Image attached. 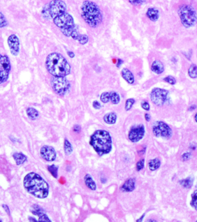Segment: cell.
<instances>
[{"label": "cell", "mask_w": 197, "mask_h": 222, "mask_svg": "<svg viewBox=\"0 0 197 222\" xmlns=\"http://www.w3.org/2000/svg\"><path fill=\"white\" fill-rule=\"evenodd\" d=\"M39 222H51V220L50 219L49 217L47 216V215L46 214L42 215L41 216H39V219H38Z\"/></svg>", "instance_id": "39"}, {"label": "cell", "mask_w": 197, "mask_h": 222, "mask_svg": "<svg viewBox=\"0 0 197 222\" xmlns=\"http://www.w3.org/2000/svg\"><path fill=\"white\" fill-rule=\"evenodd\" d=\"M29 220L30 221V222H37V220L35 219H34V218H31V217H29Z\"/></svg>", "instance_id": "51"}, {"label": "cell", "mask_w": 197, "mask_h": 222, "mask_svg": "<svg viewBox=\"0 0 197 222\" xmlns=\"http://www.w3.org/2000/svg\"><path fill=\"white\" fill-rule=\"evenodd\" d=\"M85 184L91 190H95L96 189V183L94 181L93 178L90 176V174H87L84 178Z\"/></svg>", "instance_id": "19"}, {"label": "cell", "mask_w": 197, "mask_h": 222, "mask_svg": "<svg viewBox=\"0 0 197 222\" xmlns=\"http://www.w3.org/2000/svg\"><path fill=\"white\" fill-rule=\"evenodd\" d=\"M196 105H192L190 107H189V110L190 111H193L194 110H195L196 109Z\"/></svg>", "instance_id": "49"}, {"label": "cell", "mask_w": 197, "mask_h": 222, "mask_svg": "<svg viewBox=\"0 0 197 222\" xmlns=\"http://www.w3.org/2000/svg\"><path fill=\"white\" fill-rule=\"evenodd\" d=\"M67 53H68V55H69V57L72 58H74V56H75V54H74V53H73V51H67Z\"/></svg>", "instance_id": "48"}, {"label": "cell", "mask_w": 197, "mask_h": 222, "mask_svg": "<svg viewBox=\"0 0 197 222\" xmlns=\"http://www.w3.org/2000/svg\"><path fill=\"white\" fill-rule=\"evenodd\" d=\"M191 156V154L190 152H186L184 153L182 155V159H183V161H188L189 159H190Z\"/></svg>", "instance_id": "41"}, {"label": "cell", "mask_w": 197, "mask_h": 222, "mask_svg": "<svg viewBox=\"0 0 197 222\" xmlns=\"http://www.w3.org/2000/svg\"><path fill=\"white\" fill-rule=\"evenodd\" d=\"M145 118L146 121H147V122H149V121H151V115H149L148 113H146V114H145Z\"/></svg>", "instance_id": "47"}, {"label": "cell", "mask_w": 197, "mask_h": 222, "mask_svg": "<svg viewBox=\"0 0 197 222\" xmlns=\"http://www.w3.org/2000/svg\"><path fill=\"white\" fill-rule=\"evenodd\" d=\"M145 133L144 125L137 124L133 125L129 132L128 138L133 143H137L141 140Z\"/></svg>", "instance_id": "12"}, {"label": "cell", "mask_w": 197, "mask_h": 222, "mask_svg": "<svg viewBox=\"0 0 197 222\" xmlns=\"http://www.w3.org/2000/svg\"><path fill=\"white\" fill-rule=\"evenodd\" d=\"M116 119H117V115L114 112H111L106 114L103 117L104 121L109 125H113L115 123Z\"/></svg>", "instance_id": "20"}, {"label": "cell", "mask_w": 197, "mask_h": 222, "mask_svg": "<svg viewBox=\"0 0 197 222\" xmlns=\"http://www.w3.org/2000/svg\"><path fill=\"white\" fill-rule=\"evenodd\" d=\"M30 211L34 215L38 216H41L42 215L45 214V211L43 210V209L40 206L37 205V204H33L31 206V208L30 209Z\"/></svg>", "instance_id": "24"}, {"label": "cell", "mask_w": 197, "mask_h": 222, "mask_svg": "<svg viewBox=\"0 0 197 222\" xmlns=\"http://www.w3.org/2000/svg\"><path fill=\"white\" fill-rule=\"evenodd\" d=\"M144 163H145V160L144 159H140L138 161L137 164H136V170L137 171H140L142 169H143L144 167Z\"/></svg>", "instance_id": "38"}, {"label": "cell", "mask_w": 197, "mask_h": 222, "mask_svg": "<svg viewBox=\"0 0 197 222\" xmlns=\"http://www.w3.org/2000/svg\"><path fill=\"white\" fill-rule=\"evenodd\" d=\"M46 67L53 76L65 77L70 73V65L61 54L57 53L50 54L46 58Z\"/></svg>", "instance_id": "2"}, {"label": "cell", "mask_w": 197, "mask_h": 222, "mask_svg": "<svg viewBox=\"0 0 197 222\" xmlns=\"http://www.w3.org/2000/svg\"><path fill=\"white\" fill-rule=\"evenodd\" d=\"M147 16L148 17L150 20L156 21L159 18V12L156 8H150L147 12Z\"/></svg>", "instance_id": "18"}, {"label": "cell", "mask_w": 197, "mask_h": 222, "mask_svg": "<svg viewBox=\"0 0 197 222\" xmlns=\"http://www.w3.org/2000/svg\"><path fill=\"white\" fill-rule=\"evenodd\" d=\"M50 15L51 19H55L66 13L67 6L61 0H53L48 4Z\"/></svg>", "instance_id": "10"}, {"label": "cell", "mask_w": 197, "mask_h": 222, "mask_svg": "<svg viewBox=\"0 0 197 222\" xmlns=\"http://www.w3.org/2000/svg\"><path fill=\"white\" fill-rule=\"evenodd\" d=\"M135 103V100L133 98H130V99H128L126 100V102H125V110L126 111H129L130 109H131L133 104Z\"/></svg>", "instance_id": "33"}, {"label": "cell", "mask_w": 197, "mask_h": 222, "mask_svg": "<svg viewBox=\"0 0 197 222\" xmlns=\"http://www.w3.org/2000/svg\"><path fill=\"white\" fill-rule=\"evenodd\" d=\"M163 80H164V82H168V83L171 84V85H174L177 82V80H176L175 78H173L172 76H168L165 77L163 79Z\"/></svg>", "instance_id": "36"}, {"label": "cell", "mask_w": 197, "mask_h": 222, "mask_svg": "<svg viewBox=\"0 0 197 222\" xmlns=\"http://www.w3.org/2000/svg\"><path fill=\"white\" fill-rule=\"evenodd\" d=\"M77 41L81 45H85L88 43V42L89 41V38L86 35L80 34L79 36H78Z\"/></svg>", "instance_id": "32"}, {"label": "cell", "mask_w": 197, "mask_h": 222, "mask_svg": "<svg viewBox=\"0 0 197 222\" xmlns=\"http://www.w3.org/2000/svg\"><path fill=\"white\" fill-rule=\"evenodd\" d=\"M194 119L195 120V121L197 122V113L195 114V115L194 116Z\"/></svg>", "instance_id": "52"}, {"label": "cell", "mask_w": 197, "mask_h": 222, "mask_svg": "<svg viewBox=\"0 0 197 222\" xmlns=\"http://www.w3.org/2000/svg\"><path fill=\"white\" fill-rule=\"evenodd\" d=\"M79 35H80V34H78V32L77 31L76 29H75L74 31L72 32V33L71 34V36H70V37L72 38L74 40H77Z\"/></svg>", "instance_id": "43"}, {"label": "cell", "mask_w": 197, "mask_h": 222, "mask_svg": "<svg viewBox=\"0 0 197 222\" xmlns=\"http://www.w3.org/2000/svg\"><path fill=\"white\" fill-rule=\"evenodd\" d=\"M169 94V91L160 88H155L150 94L151 101L157 106H162L167 102Z\"/></svg>", "instance_id": "9"}, {"label": "cell", "mask_w": 197, "mask_h": 222, "mask_svg": "<svg viewBox=\"0 0 197 222\" xmlns=\"http://www.w3.org/2000/svg\"><path fill=\"white\" fill-rule=\"evenodd\" d=\"M63 149H64V151L66 155H70V154L73 152V146L71 144L69 141L65 139L64 141V145H63Z\"/></svg>", "instance_id": "25"}, {"label": "cell", "mask_w": 197, "mask_h": 222, "mask_svg": "<svg viewBox=\"0 0 197 222\" xmlns=\"http://www.w3.org/2000/svg\"></svg>", "instance_id": "54"}, {"label": "cell", "mask_w": 197, "mask_h": 222, "mask_svg": "<svg viewBox=\"0 0 197 222\" xmlns=\"http://www.w3.org/2000/svg\"><path fill=\"white\" fill-rule=\"evenodd\" d=\"M26 113L29 118L33 121L37 119L39 115L38 111L33 107H28L26 110Z\"/></svg>", "instance_id": "23"}, {"label": "cell", "mask_w": 197, "mask_h": 222, "mask_svg": "<svg viewBox=\"0 0 197 222\" xmlns=\"http://www.w3.org/2000/svg\"><path fill=\"white\" fill-rule=\"evenodd\" d=\"M190 204L192 207L197 211V190H195L191 194V200Z\"/></svg>", "instance_id": "30"}, {"label": "cell", "mask_w": 197, "mask_h": 222, "mask_svg": "<svg viewBox=\"0 0 197 222\" xmlns=\"http://www.w3.org/2000/svg\"><path fill=\"white\" fill-rule=\"evenodd\" d=\"M145 214H143V215H142V216H141L140 219H137V222H142V220H143V219H144V217L145 216Z\"/></svg>", "instance_id": "50"}, {"label": "cell", "mask_w": 197, "mask_h": 222, "mask_svg": "<svg viewBox=\"0 0 197 222\" xmlns=\"http://www.w3.org/2000/svg\"><path fill=\"white\" fill-rule=\"evenodd\" d=\"M73 131L76 133H79L81 131V127L78 125H75L73 127Z\"/></svg>", "instance_id": "44"}, {"label": "cell", "mask_w": 197, "mask_h": 222, "mask_svg": "<svg viewBox=\"0 0 197 222\" xmlns=\"http://www.w3.org/2000/svg\"><path fill=\"white\" fill-rule=\"evenodd\" d=\"M193 178L191 177L187 178L184 180H182L179 181V184H181L183 187L186 189H190L191 188L193 184Z\"/></svg>", "instance_id": "26"}, {"label": "cell", "mask_w": 197, "mask_h": 222, "mask_svg": "<svg viewBox=\"0 0 197 222\" xmlns=\"http://www.w3.org/2000/svg\"><path fill=\"white\" fill-rule=\"evenodd\" d=\"M47 169L50 174L53 175V177H54L55 178H57L58 170V167L57 166L55 165L48 166Z\"/></svg>", "instance_id": "29"}, {"label": "cell", "mask_w": 197, "mask_h": 222, "mask_svg": "<svg viewBox=\"0 0 197 222\" xmlns=\"http://www.w3.org/2000/svg\"><path fill=\"white\" fill-rule=\"evenodd\" d=\"M40 154L43 159L48 162L55 161L57 157V153L54 148L49 145L43 146L40 150Z\"/></svg>", "instance_id": "13"}, {"label": "cell", "mask_w": 197, "mask_h": 222, "mask_svg": "<svg viewBox=\"0 0 197 222\" xmlns=\"http://www.w3.org/2000/svg\"><path fill=\"white\" fill-rule=\"evenodd\" d=\"M11 63L7 55L0 54V84L5 82L9 78Z\"/></svg>", "instance_id": "11"}, {"label": "cell", "mask_w": 197, "mask_h": 222, "mask_svg": "<svg viewBox=\"0 0 197 222\" xmlns=\"http://www.w3.org/2000/svg\"><path fill=\"white\" fill-rule=\"evenodd\" d=\"M136 188V180L134 178H129L124 182L120 188L122 192H131Z\"/></svg>", "instance_id": "15"}, {"label": "cell", "mask_w": 197, "mask_h": 222, "mask_svg": "<svg viewBox=\"0 0 197 222\" xmlns=\"http://www.w3.org/2000/svg\"><path fill=\"white\" fill-rule=\"evenodd\" d=\"M178 15L181 23L186 28L194 27L197 23V13L192 6L182 5L178 9Z\"/></svg>", "instance_id": "5"}, {"label": "cell", "mask_w": 197, "mask_h": 222, "mask_svg": "<svg viewBox=\"0 0 197 222\" xmlns=\"http://www.w3.org/2000/svg\"><path fill=\"white\" fill-rule=\"evenodd\" d=\"M7 25H8V22L5 17L2 13L0 12V28L6 27Z\"/></svg>", "instance_id": "35"}, {"label": "cell", "mask_w": 197, "mask_h": 222, "mask_svg": "<svg viewBox=\"0 0 197 222\" xmlns=\"http://www.w3.org/2000/svg\"><path fill=\"white\" fill-rule=\"evenodd\" d=\"M0 222H2V220H1V219H0Z\"/></svg>", "instance_id": "53"}, {"label": "cell", "mask_w": 197, "mask_h": 222, "mask_svg": "<svg viewBox=\"0 0 197 222\" xmlns=\"http://www.w3.org/2000/svg\"><path fill=\"white\" fill-rule=\"evenodd\" d=\"M110 100L112 104H117L120 102V96L116 92H110Z\"/></svg>", "instance_id": "28"}, {"label": "cell", "mask_w": 197, "mask_h": 222, "mask_svg": "<svg viewBox=\"0 0 197 222\" xmlns=\"http://www.w3.org/2000/svg\"><path fill=\"white\" fill-rule=\"evenodd\" d=\"M42 15H43V17L46 19H47V20H49L51 18L50 15L49 11V7H48V4L46 5L45 7L43 9V11H42Z\"/></svg>", "instance_id": "34"}, {"label": "cell", "mask_w": 197, "mask_h": 222, "mask_svg": "<svg viewBox=\"0 0 197 222\" xmlns=\"http://www.w3.org/2000/svg\"><path fill=\"white\" fill-rule=\"evenodd\" d=\"M129 2L134 6H139L145 3V0H129Z\"/></svg>", "instance_id": "37"}, {"label": "cell", "mask_w": 197, "mask_h": 222, "mask_svg": "<svg viewBox=\"0 0 197 222\" xmlns=\"http://www.w3.org/2000/svg\"><path fill=\"white\" fill-rule=\"evenodd\" d=\"M123 60H122L121 59H118V61H117V64H116V67L117 68H119L120 66L122 65V64H123Z\"/></svg>", "instance_id": "46"}, {"label": "cell", "mask_w": 197, "mask_h": 222, "mask_svg": "<svg viewBox=\"0 0 197 222\" xmlns=\"http://www.w3.org/2000/svg\"><path fill=\"white\" fill-rule=\"evenodd\" d=\"M81 16L91 28H96L103 21V15L98 5L90 1L83 2L81 7Z\"/></svg>", "instance_id": "4"}, {"label": "cell", "mask_w": 197, "mask_h": 222, "mask_svg": "<svg viewBox=\"0 0 197 222\" xmlns=\"http://www.w3.org/2000/svg\"><path fill=\"white\" fill-rule=\"evenodd\" d=\"M51 85L57 94L63 96L70 90V84L65 77L53 76L51 78Z\"/></svg>", "instance_id": "7"}, {"label": "cell", "mask_w": 197, "mask_h": 222, "mask_svg": "<svg viewBox=\"0 0 197 222\" xmlns=\"http://www.w3.org/2000/svg\"><path fill=\"white\" fill-rule=\"evenodd\" d=\"M2 206L3 208L4 209L5 212L7 213V214H8V215H10V211H9V207L8 206H7V205H5V204H3Z\"/></svg>", "instance_id": "45"}, {"label": "cell", "mask_w": 197, "mask_h": 222, "mask_svg": "<svg viewBox=\"0 0 197 222\" xmlns=\"http://www.w3.org/2000/svg\"><path fill=\"white\" fill-rule=\"evenodd\" d=\"M53 22L66 37H70L72 32L76 29L73 18L68 13L56 17L54 19Z\"/></svg>", "instance_id": "6"}, {"label": "cell", "mask_w": 197, "mask_h": 222, "mask_svg": "<svg viewBox=\"0 0 197 222\" xmlns=\"http://www.w3.org/2000/svg\"><path fill=\"white\" fill-rule=\"evenodd\" d=\"M100 99L101 102H103V103H107L108 102H109V101L110 100V92H103L100 95Z\"/></svg>", "instance_id": "31"}, {"label": "cell", "mask_w": 197, "mask_h": 222, "mask_svg": "<svg viewBox=\"0 0 197 222\" xmlns=\"http://www.w3.org/2000/svg\"><path fill=\"white\" fill-rule=\"evenodd\" d=\"M90 144L100 156L111 152L112 141L109 132L105 130H98L90 136Z\"/></svg>", "instance_id": "3"}, {"label": "cell", "mask_w": 197, "mask_h": 222, "mask_svg": "<svg viewBox=\"0 0 197 222\" xmlns=\"http://www.w3.org/2000/svg\"><path fill=\"white\" fill-rule=\"evenodd\" d=\"M161 162L159 158L151 159L148 162V167L151 171H155L160 167Z\"/></svg>", "instance_id": "22"}, {"label": "cell", "mask_w": 197, "mask_h": 222, "mask_svg": "<svg viewBox=\"0 0 197 222\" xmlns=\"http://www.w3.org/2000/svg\"><path fill=\"white\" fill-rule=\"evenodd\" d=\"M121 76L124 80H125L129 84H133L134 82V75L127 68H123L121 72Z\"/></svg>", "instance_id": "17"}, {"label": "cell", "mask_w": 197, "mask_h": 222, "mask_svg": "<svg viewBox=\"0 0 197 222\" xmlns=\"http://www.w3.org/2000/svg\"><path fill=\"white\" fill-rule=\"evenodd\" d=\"M188 74L191 78H197V66L195 64H193L190 66L188 70Z\"/></svg>", "instance_id": "27"}, {"label": "cell", "mask_w": 197, "mask_h": 222, "mask_svg": "<svg viewBox=\"0 0 197 222\" xmlns=\"http://www.w3.org/2000/svg\"><path fill=\"white\" fill-rule=\"evenodd\" d=\"M141 106L142 108L146 111H149L150 110V105L147 101H142L141 103Z\"/></svg>", "instance_id": "40"}, {"label": "cell", "mask_w": 197, "mask_h": 222, "mask_svg": "<svg viewBox=\"0 0 197 222\" xmlns=\"http://www.w3.org/2000/svg\"><path fill=\"white\" fill-rule=\"evenodd\" d=\"M13 158L15 159L16 165L18 166L22 165L27 159V156L24 155V154H23L22 153H18V152L14 153L13 155Z\"/></svg>", "instance_id": "21"}, {"label": "cell", "mask_w": 197, "mask_h": 222, "mask_svg": "<svg viewBox=\"0 0 197 222\" xmlns=\"http://www.w3.org/2000/svg\"><path fill=\"white\" fill-rule=\"evenodd\" d=\"M92 106H93V107H94V109H96V110H99V109H100L101 107H102L101 104L99 103L98 101H97V100H94V101L93 102Z\"/></svg>", "instance_id": "42"}, {"label": "cell", "mask_w": 197, "mask_h": 222, "mask_svg": "<svg viewBox=\"0 0 197 222\" xmlns=\"http://www.w3.org/2000/svg\"><path fill=\"white\" fill-rule=\"evenodd\" d=\"M23 185L27 192L38 198H45L49 193V184L37 173L27 174L24 178Z\"/></svg>", "instance_id": "1"}, {"label": "cell", "mask_w": 197, "mask_h": 222, "mask_svg": "<svg viewBox=\"0 0 197 222\" xmlns=\"http://www.w3.org/2000/svg\"><path fill=\"white\" fill-rule=\"evenodd\" d=\"M152 132L157 137L169 139L172 137L173 131L167 123L163 121H156L152 126Z\"/></svg>", "instance_id": "8"}, {"label": "cell", "mask_w": 197, "mask_h": 222, "mask_svg": "<svg viewBox=\"0 0 197 222\" xmlns=\"http://www.w3.org/2000/svg\"><path fill=\"white\" fill-rule=\"evenodd\" d=\"M151 70L157 74H161L164 71V66L160 60H155L151 65Z\"/></svg>", "instance_id": "16"}, {"label": "cell", "mask_w": 197, "mask_h": 222, "mask_svg": "<svg viewBox=\"0 0 197 222\" xmlns=\"http://www.w3.org/2000/svg\"><path fill=\"white\" fill-rule=\"evenodd\" d=\"M8 44L11 53L14 56H17L20 51V42L16 35L12 34L9 37Z\"/></svg>", "instance_id": "14"}]
</instances>
